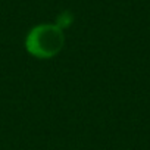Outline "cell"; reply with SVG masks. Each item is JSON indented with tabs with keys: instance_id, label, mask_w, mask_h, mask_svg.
Returning <instances> with one entry per match:
<instances>
[{
	"instance_id": "1",
	"label": "cell",
	"mask_w": 150,
	"mask_h": 150,
	"mask_svg": "<svg viewBox=\"0 0 150 150\" xmlns=\"http://www.w3.org/2000/svg\"><path fill=\"white\" fill-rule=\"evenodd\" d=\"M65 46V34L56 24H40L30 30L25 38L27 52L37 59H52Z\"/></svg>"
},
{
	"instance_id": "2",
	"label": "cell",
	"mask_w": 150,
	"mask_h": 150,
	"mask_svg": "<svg viewBox=\"0 0 150 150\" xmlns=\"http://www.w3.org/2000/svg\"><path fill=\"white\" fill-rule=\"evenodd\" d=\"M72 22H74V15H72L69 11H63V12H60V13L57 15L54 24H56L60 30H66V28H69V27L72 25Z\"/></svg>"
}]
</instances>
